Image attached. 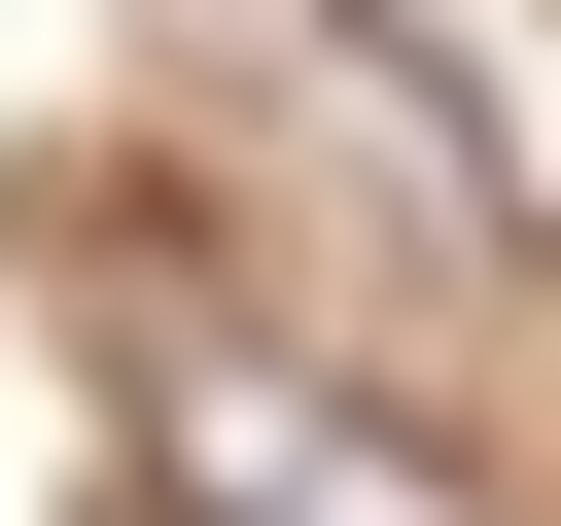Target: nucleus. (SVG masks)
Segmentation results:
<instances>
[{
	"instance_id": "obj_1",
	"label": "nucleus",
	"mask_w": 561,
	"mask_h": 526,
	"mask_svg": "<svg viewBox=\"0 0 561 526\" xmlns=\"http://www.w3.org/2000/svg\"><path fill=\"white\" fill-rule=\"evenodd\" d=\"M105 421H140L175 526H526V456H456L421 386H351V351H280V316H140Z\"/></svg>"
},
{
	"instance_id": "obj_2",
	"label": "nucleus",
	"mask_w": 561,
	"mask_h": 526,
	"mask_svg": "<svg viewBox=\"0 0 561 526\" xmlns=\"http://www.w3.org/2000/svg\"><path fill=\"white\" fill-rule=\"evenodd\" d=\"M140 526H175V491H140Z\"/></svg>"
}]
</instances>
